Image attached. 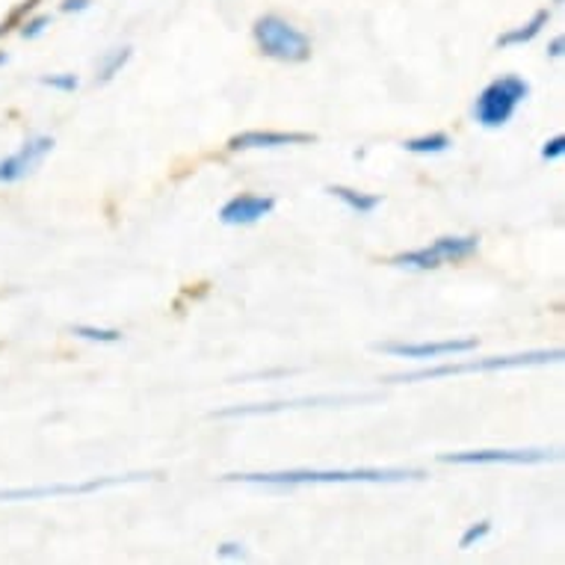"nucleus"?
I'll use <instances>...</instances> for the list:
<instances>
[{
    "instance_id": "obj_1",
    "label": "nucleus",
    "mask_w": 565,
    "mask_h": 565,
    "mask_svg": "<svg viewBox=\"0 0 565 565\" xmlns=\"http://www.w3.org/2000/svg\"><path fill=\"white\" fill-rule=\"evenodd\" d=\"M225 482H258V486H306V482H403L424 480L417 468H347V471H278V473H225Z\"/></svg>"
},
{
    "instance_id": "obj_2",
    "label": "nucleus",
    "mask_w": 565,
    "mask_h": 565,
    "mask_svg": "<svg viewBox=\"0 0 565 565\" xmlns=\"http://www.w3.org/2000/svg\"><path fill=\"white\" fill-rule=\"evenodd\" d=\"M563 350H536V352H519V355H494V359H473L465 364H438L427 371L415 373H394L385 376V382H429L441 380V376H462V373H491V371H515V367H533V364H556L563 362Z\"/></svg>"
},
{
    "instance_id": "obj_3",
    "label": "nucleus",
    "mask_w": 565,
    "mask_h": 565,
    "mask_svg": "<svg viewBox=\"0 0 565 565\" xmlns=\"http://www.w3.org/2000/svg\"><path fill=\"white\" fill-rule=\"evenodd\" d=\"M530 95V84L519 75H503L491 81L480 93L473 104V119L480 121L482 128H503L507 121L515 116L524 98Z\"/></svg>"
},
{
    "instance_id": "obj_4",
    "label": "nucleus",
    "mask_w": 565,
    "mask_h": 565,
    "mask_svg": "<svg viewBox=\"0 0 565 565\" xmlns=\"http://www.w3.org/2000/svg\"><path fill=\"white\" fill-rule=\"evenodd\" d=\"M255 42H258L260 54L278 63H306L311 56V39L290 21L278 19V15H264L255 21Z\"/></svg>"
},
{
    "instance_id": "obj_5",
    "label": "nucleus",
    "mask_w": 565,
    "mask_h": 565,
    "mask_svg": "<svg viewBox=\"0 0 565 565\" xmlns=\"http://www.w3.org/2000/svg\"><path fill=\"white\" fill-rule=\"evenodd\" d=\"M151 480V473H121V477H93L86 482H54V486H33V489H0V503L39 501V498H63V494H93V491L125 486V482Z\"/></svg>"
},
{
    "instance_id": "obj_6",
    "label": "nucleus",
    "mask_w": 565,
    "mask_h": 565,
    "mask_svg": "<svg viewBox=\"0 0 565 565\" xmlns=\"http://www.w3.org/2000/svg\"><path fill=\"white\" fill-rule=\"evenodd\" d=\"M477 249H480V241H477V237H438L433 246L403 252V255H397L391 264L406 269H436L441 267V264H456V260L471 258Z\"/></svg>"
},
{
    "instance_id": "obj_7",
    "label": "nucleus",
    "mask_w": 565,
    "mask_h": 565,
    "mask_svg": "<svg viewBox=\"0 0 565 565\" xmlns=\"http://www.w3.org/2000/svg\"><path fill=\"white\" fill-rule=\"evenodd\" d=\"M373 350L388 352V355H397V359L429 362V359H445V355H459V352L477 350V338H450V341H424V343L385 341V343H376Z\"/></svg>"
},
{
    "instance_id": "obj_8",
    "label": "nucleus",
    "mask_w": 565,
    "mask_h": 565,
    "mask_svg": "<svg viewBox=\"0 0 565 565\" xmlns=\"http://www.w3.org/2000/svg\"><path fill=\"white\" fill-rule=\"evenodd\" d=\"M445 465H542L559 459L554 450H465V454H441Z\"/></svg>"
},
{
    "instance_id": "obj_9",
    "label": "nucleus",
    "mask_w": 565,
    "mask_h": 565,
    "mask_svg": "<svg viewBox=\"0 0 565 565\" xmlns=\"http://www.w3.org/2000/svg\"><path fill=\"white\" fill-rule=\"evenodd\" d=\"M376 394H326V397H299L285 399V403H260V406H234L216 412L214 417H249V415H273V412H285V408H306V406H347V403H373Z\"/></svg>"
},
{
    "instance_id": "obj_10",
    "label": "nucleus",
    "mask_w": 565,
    "mask_h": 565,
    "mask_svg": "<svg viewBox=\"0 0 565 565\" xmlns=\"http://www.w3.org/2000/svg\"><path fill=\"white\" fill-rule=\"evenodd\" d=\"M51 151H54V137L28 139L15 154L0 160V184H15L21 178H28Z\"/></svg>"
},
{
    "instance_id": "obj_11",
    "label": "nucleus",
    "mask_w": 565,
    "mask_h": 565,
    "mask_svg": "<svg viewBox=\"0 0 565 565\" xmlns=\"http://www.w3.org/2000/svg\"><path fill=\"white\" fill-rule=\"evenodd\" d=\"M273 207H276V199H273V195L241 193L223 204V211H220V223L252 225V223H258V220H264L267 214H273Z\"/></svg>"
},
{
    "instance_id": "obj_12",
    "label": "nucleus",
    "mask_w": 565,
    "mask_h": 565,
    "mask_svg": "<svg viewBox=\"0 0 565 565\" xmlns=\"http://www.w3.org/2000/svg\"><path fill=\"white\" fill-rule=\"evenodd\" d=\"M317 142L315 134H297V130H243L228 139V149H281V146H308Z\"/></svg>"
},
{
    "instance_id": "obj_13",
    "label": "nucleus",
    "mask_w": 565,
    "mask_h": 565,
    "mask_svg": "<svg viewBox=\"0 0 565 565\" xmlns=\"http://www.w3.org/2000/svg\"><path fill=\"white\" fill-rule=\"evenodd\" d=\"M547 21H551V10H539L527 24H521V28L510 30V33H503L498 36V47H512V45H527L533 39L542 33V28H547Z\"/></svg>"
},
{
    "instance_id": "obj_14",
    "label": "nucleus",
    "mask_w": 565,
    "mask_h": 565,
    "mask_svg": "<svg viewBox=\"0 0 565 565\" xmlns=\"http://www.w3.org/2000/svg\"><path fill=\"white\" fill-rule=\"evenodd\" d=\"M329 195H334V199H341L350 211H355L359 216H367L373 214L376 207L382 204V195L376 193H359V190H350V186H329L326 190Z\"/></svg>"
},
{
    "instance_id": "obj_15",
    "label": "nucleus",
    "mask_w": 565,
    "mask_h": 565,
    "mask_svg": "<svg viewBox=\"0 0 565 565\" xmlns=\"http://www.w3.org/2000/svg\"><path fill=\"white\" fill-rule=\"evenodd\" d=\"M454 146V139L447 134H427V137H415L403 142V149L412 151V154H441Z\"/></svg>"
},
{
    "instance_id": "obj_16",
    "label": "nucleus",
    "mask_w": 565,
    "mask_h": 565,
    "mask_svg": "<svg viewBox=\"0 0 565 565\" xmlns=\"http://www.w3.org/2000/svg\"><path fill=\"white\" fill-rule=\"evenodd\" d=\"M130 54H134V47H116V51H110V54L104 56L102 65H98V84H107V81H113V77L119 75L121 68L128 65Z\"/></svg>"
},
{
    "instance_id": "obj_17",
    "label": "nucleus",
    "mask_w": 565,
    "mask_h": 565,
    "mask_svg": "<svg viewBox=\"0 0 565 565\" xmlns=\"http://www.w3.org/2000/svg\"><path fill=\"white\" fill-rule=\"evenodd\" d=\"M72 334L84 338V341H98V343L121 341V332H116V329H98V326H72Z\"/></svg>"
},
{
    "instance_id": "obj_18",
    "label": "nucleus",
    "mask_w": 565,
    "mask_h": 565,
    "mask_svg": "<svg viewBox=\"0 0 565 565\" xmlns=\"http://www.w3.org/2000/svg\"><path fill=\"white\" fill-rule=\"evenodd\" d=\"M489 533H491V521L489 519L477 521V524H471V527L465 530L462 539H459V547H462V551H468V547H473L477 542H482V539L489 536Z\"/></svg>"
},
{
    "instance_id": "obj_19",
    "label": "nucleus",
    "mask_w": 565,
    "mask_h": 565,
    "mask_svg": "<svg viewBox=\"0 0 565 565\" xmlns=\"http://www.w3.org/2000/svg\"><path fill=\"white\" fill-rule=\"evenodd\" d=\"M39 84L51 86V89H60V93H75L77 86H81V81H77V75H51L42 77Z\"/></svg>"
},
{
    "instance_id": "obj_20",
    "label": "nucleus",
    "mask_w": 565,
    "mask_h": 565,
    "mask_svg": "<svg viewBox=\"0 0 565 565\" xmlns=\"http://www.w3.org/2000/svg\"><path fill=\"white\" fill-rule=\"evenodd\" d=\"M565 154V137L563 134H556L554 139H547L545 146H542V158L545 160H559Z\"/></svg>"
},
{
    "instance_id": "obj_21",
    "label": "nucleus",
    "mask_w": 565,
    "mask_h": 565,
    "mask_svg": "<svg viewBox=\"0 0 565 565\" xmlns=\"http://www.w3.org/2000/svg\"><path fill=\"white\" fill-rule=\"evenodd\" d=\"M47 24H51V19H47V15H39V19L28 21V24L21 28V36H24V39H36L39 33H45Z\"/></svg>"
},
{
    "instance_id": "obj_22",
    "label": "nucleus",
    "mask_w": 565,
    "mask_h": 565,
    "mask_svg": "<svg viewBox=\"0 0 565 565\" xmlns=\"http://www.w3.org/2000/svg\"><path fill=\"white\" fill-rule=\"evenodd\" d=\"M216 554H220V556H228V559H243V556H246V551H243V545H234V542H225V545L216 547Z\"/></svg>"
},
{
    "instance_id": "obj_23",
    "label": "nucleus",
    "mask_w": 565,
    "mask_h": 565,
    "mask_svg": "<svg viewBox=\"0 0 565 565\" xmlns=\"http://www.w3.org/2000/svg\"><path fill=\"white\" fill-rule=\"evenodd\" d=\"M86 7H89V0H63V7H60V10H63V12H84Z\"/></svg>"
},
{
    "instance_id": "obj_24",
    "label": "nucleus",
    "mask_w": 565,
    "mask_h": 565,
    "mask_svg": "<svg viewBox=\"0 0 565 565\" xmlns=\"http://www.w3.org/2000/svg\"><path fill=\"white\" fill-rule=\"evenodd\" d=\"M563 47H565V39L556 36L554 42H551V47H547V56H551V60H559V56H563Z\"/></svg>"
},
{
    "instance_id": "obj_25",
    "label": "nucleus",
    "mask_w": 565,
    "mask_h": 565,
    "mask_svg": "<svg viewBox=\"0 0 565 565\" xmlns=\"http://www.w3.org/2000/svg\"><path fill=\"white\" fill-rule=\"evenodd\" d=\"M0 63H7V54H0Z\"/></svg>"
},
{
    "instance_id": "obj_26",
    "label": "nucleus",
    "mask_w": 565,
    "mask_h": 565,
    "mask_svg": "<svg viewBox=\"0 0 565 565\" xmlns=\"http://www.w3.org/2000/svg\"><path fill=\"white\" fill-rule=\"evenodd\" d=\"M554 3H563V0H554Z\"/></svg>"
}]
</instances>
